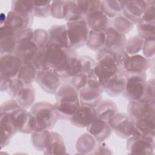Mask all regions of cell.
<instances>
[{
	"instance_id": "cell-47",
	"label": "cell",
	"mask_w": 155,
	"mask_h": 155,
	"mask_svg": "<svg viewBox=\"0 0 155 155\" xmlns=\"http://www.w3.org/2000/svg\"><path fill=\"white\" fill-rule=\"evenodd\" d=\"M140 21L148 22H155V1H148L147 7Z\"/></svg>"
},
{
	"instance_id": "cell-9",
	"label": "cell",
	"mask_w": 155,
	"mask_h": 155,
	"mask_svg": "<svg viewBox=\"0 0 155 155\" xmlns=\"http://www.w3.org/2000/svg\"><path fill=\"white\" fill-rule=\"evenodd\" d=\"M65 25L71 48L75 50L86 44L90 30L85 19L67 22Z\"/></svg>"
},
{
	"instance_id": "cell-32",
	"label": "cell",
	"mask_w": 155,
	"mask_h": 155,
	"mask_svg": "<svg viewBox=\"0 0 155 155\" xmlns=\"http://www.w3.org/2000/svg\"><path fill=\"white\" fill-rule=\"evenodd\" d=\"M50 131V130H45L41 131H34L31 134V143L36 150L44 152L47 149Z\"/></svg>"
},
{
	"instance_id": "cell-26",
	"label": "cell",
	"mask_w": 155,
	"mask_h": 155,
	"mask_svg": "<svg viewBox=\"0 0 155 155\" xmlns=\"http://www.w3.org/2000/svg\"><path fill=\"white\" fill-rule=\"evenodd\" d=\"M97 117L108 122L117 112L116 104L110 99L101 100L95 107Z\"/></svg>"
},
{
	"instance_id": "cell-20",
	"label": "cell",
	"mask_w": 155,
	"mask_h": 155,
	"mask_svg": "<svg viewBox=\"0 0 155 155\" xmlns=\"http://www.w3.org/2000/svg\"><path fill=\"white\" fill-rule=\"evenodd\" d=\"M33 17L34 16L32 14L23 15L10 10L6 15L4 24L11 27L16 33L21 30L31 28Z\"/></svg>"
},
{
	"instance_id": "cell-45",
	"label": "cell",
	"mask_w": 155,
	"mask_h": 155,
	"mask_svg": "<svg viewBox=\"0 0 155 155\" xmlns=\"http://www.w3.org/2000/svg\"><path fill=\"white\" fill-rule=\"evenodd\" d=\"M81 63L82 72L88 75L94 71L95 67V61L88 56H79Z\"/></svg>"
},
{
	"instance_id": "cell-50",
	"label": "cell",
	"mask_w": 155,
	"mask_h": 155,
	"mask_svg": "<svg viewBox=\"0 0 155 155\" xmlns=\"http://www.w3.org/2000/svg\"><path fill=\"white\" fill-rule=\"evenodd\" d=\"M0 136L1 149H2L8 145V144L10 142L13 135L3 129H0Z\"/></svg>"
},
{
	"instance_id": "cell-40",
	"label": "cell",
	"mask_w": 155,
	"mask_h": 155,
	"mask_svg": "<svg viewBox=\"0 0 155 155\" xmlns=\"http://www.w3.org/2000/svg\"><path fill=\"white\" fill-rule=\"evenodd\" d=\"M67 1H53L51 4V16L56 19H65L67 14Z\"/></svg>"
},
{
	"instance_id": "cell-19",
	"label": "cell",
	"mask_w": 155,
	"mask_h": 155,
	"mask_svg": "<svg viewBox=\"0 0 155 155\" xmlns=\"http://www.w3.org/2000/svg\"><path fill=\"white\" fill-rule=\"evenodd\" d=\"M47 45H53L63 48H71L65 25H53L48 31Z\"/></svg>"
},
{
	"instance_id": "cell-52",
	"label": "cell",
	"mask_w": 155,
	"mask_h": 155,
	"mask_svg": "<svg viewBox=\"0 0 155 155\" xmlns=\"http://www.w3.org/2000/svg\"><path fill=\"white\" fill-rule=\"evenodd\" d=\"M1 92H4V91H7L12 79H9L7 78H4V77H1Z\"/></svg>"
},
{
	"instance_id": "cell-22",
	"label": "cell",
	"mask_w": 155,
	"mask_h": 155,
	"mask_svg": "<svg viewBox=\"0 0 155 155\" xmlns=\"http://www.w3.org/2000/svg\"><path fill=\"white\" fill-rule=\"evenodd\" d=\"M104 32L105 33V41L104 48L114 51L123 48L126 40L125 35L118 32L112 26H108L104 30Z\"/></svg>"
},
{
	"instance_id": "cell-28",
	"label": "cell",
	"mask_w": 155,
	"mask_h": 155,
	"mask_svg": "<svg viewBox=\"0 0 155 155\" xmlns=\"http://www.w3.org/2000/svg\"><path fill=\"white\" fill-rule=\"evenodd\" d=\"M150 61L139 54L130 56L127 68L125 72H146L150 67Z\"/></svg>"
},
{
	"instance_id": "cell-10",
	"label": "cell",
	"mask_w": 155,
	"mask_h": 155,
	"mask_svg": "<svg viewBox=\"0 0 155 155\" xmlns=\"http://www.w3.org/2000/svg\"><path fill=\"white\" fill-rule=\"evenodd\" d=\"M85 20L90 30L104 31L109 26V18L102 10L101 1H90V9Z\"/></svg>"
},
{
	"instance_id": "cell-29",
	"label": "cell",
	"mask_w": 155,
	"mask_h": 155,
	"mask_svg": "<svg viewBox=\"0 0 155 155\" xmlns=\"http://www.w3.org/2000/svg\"><path fill=\"white\" fill-rule=\"evenodd\" d=\"M127 1L104 0L101 1L102 8L109 19H113L122 13Z\"/></svg>"
},
{
	"instance_id": "cell-18",
	"label": "cell",
	"mask_w": 155,
	"mask_h": 155,
	"mask_svg": "<svg viewBox=\"0 0 155 155\" xmlns=\"http://www.w3.org/2000/svg\"><path fill=\"white\" fill-rule=\"evenodd\" d=\"M148 1H127L122 14L134 24L139 22L147 7Z\"/></svg>"
},
{
	"instance_id": "cell-49",
	"label": "cell",
	"mask_w": 155,
	"mask_h": 155,
	"mask_svg": "<svg viewBox=\"0 0 155 155\" xmlns=\"http://www.w3.org/2000/svg\"><path fill=\"white\" fill-rule=\"evenodd\" d=\"M24 85V84L18 78H13L12 79L9 88L7 91L8 95L12 98L15 99L16 96L19 89Z\"/></svg>"
},
{
	"instance_id": "cell-35",
	"label": "cell",
	"mask_w": 155,
	"mask_h": 155,
	"mask_svg": "<svg viewBox=\"0 0 155 155\" xmlns=\"http://www.w3.org/2000/svg\"><path fill=\"white\" fill-rule=\"evenodd\" d=\"M82 72L81 63L79 59V56L77 53L74 54L70 58L67 68L62 73L60 74L62 79L72 78L79 73Z\"/></svg>"
},
{
	"instance_id": "cell-48",
	"label": "cell",
	"mask_w": 155,
	"mask_h": 155,
	"mask_svg": "<svg viewBox=\"0 0 155 155\" xmlns=\"http://www.w3.org/2000/svg\"><path fill=\"white\" fill-rule=\"evenodd\" d=\"M154 79L152 78L148 81H147L145 91L142 98L140 100L145 101H152L154 100Z\"/></svg>"
},
{
	"instance_id": "cell-11",
	"label": "cell",
	"mask_w": 155,
	"mask_h": 155,
	"mask_svg": "<svg viewBox=\"0 0 155 155\" xmlns=\"http://www.w3.org/2000/svg\"><path fill=\"white\" fill-rule=\"evenodd\" d=\"M62 78L54 69L45 68L38 71L36 81L41 88L48 94H55L62 84Z\"/></svg>"
},
{
	"instance_id": "cell-5",
	"label": "cell",
	"mask_w": 155,
	"mask_h": 155,
	"mask_svg": "<svg viewBox=\"0 0 155 155\" xmlns=\"http://www.w3.org/2000/svg\"><path fill=\"white\" fill-rule=\"evenodd\" d=\"M17 46L14 54L20 59L22 64L31 62L38 51L33 41V30L27 28L16 34Z\"/></svg>"
},
{
	"instance_id": "cell-14",
	"label": "cell",
	"mask_w": 155,
	"mask_h": 155,
	"mask_svg": "<svg viewBox=\"0 0 155 155\" xmlns=\"http://www.w3.org/2000/svg\"><path fill=\"white\" fill-rule=\"evenodd\" d=\"M127 111L134 120L155 117V101H129Z\"/></svg>"
},
{
	"instance_id": "cell-7",
	"label": "cell",
	"mask_w": 155,
	"mask_h": 155,
	"mask_svg": "<svg viewBox=\"0 0 155 155\" xmlns=\"http://www.w3.org/2000/svg\"><path fill=\"white\" fill-rule=\"evenodd\" d=\"M123 74L126 79L123 93L124 96L129 101L140 100L143 96L147 82L146 72H125Z\"/></svg>"
},
{
	"instance_id": "cell-39",
	"label": "cell",
	"mask_w": 155,
	"mask_h": 155,
	"mask_svg": "<svg viewBox=\"0 0 155 155\" xmlns=\"http://www.w3.org/2000/svg\"><path fill=\"white\" fill-rule=\"evenodd\" d=\"M33 1L15 0L12 1L11 10L23 15H33Z\"/></svg>"
},
{
	"instance_id": "cell-6",
	"label": "cell",
	"mask_w": 155,
	"mask_h": 155,
	"mask_svg": "<svg viewBox=\"0 0 155 155\" xmlns=\"http://www.w3.org/2000/svg\"><path fill=\"white\" fill-rule=\"evenodd\" d=\"M104 91L103 84L93 71L88 75L87 85L79 91L81 104L96 107L102 100Z\"/></svg>"
},
{
	"instance_id": "cell-36",
	"label": "cell",
	"mask_w": 155,
	"mask_h": 155,
	"mask_svg": "<svg viewBox=\"0 0 155 155\" xmlns=\"http://www.w3.org/2000/svg\"><path fill=\"white\" fill-rule=\"evenodd\" d=\"M111 26L118 32L125 35L132 30L134 24L120 13L113 19Z\"/></svg>"
},
{
	"instance_id": "cell-43",
	"label": "cell",
	"mask_w": 155,
	"mask_h": 155,
	"mask_svg": "<svg viewBox=\"0 0 155 155\" xmlns=\"http://www.w3.org/2000/svg\"><path fill=\"white\" fill-rule=\"evenodd\" d=\"M143 56L149 59H154L155 55V38L143 39L142 46Z\"/></svg>"
},
{
	"instance_id": "cell-34",
	"label": "cell",
	"mask_w": 155,
	"mask_h": 155,
	"mask_svg": "<svg viewBox=\"0 0 155 155\" xmlns=\"http://www.w3.org/2000/svg\"><path fill=\"white\" fill-rule=\"evenodd\" d=\"M143 43V39L138 35H135L126 39L123 48L129 56H133L138 54L142 50Z\"/></svg>"
},
{
	"instance_id": "cell-42",
	"label": "cell",
	"mask_w": 155,
	"mask_h": 155,
	"mask_svg": "<svg viewBox=\"0 0 155 155\" xmlns=\"http://www.w3.org/2000/svg\"><path fill=\"white\" fill-rule=\"evenodd\" d=\"M48 40V31L43 28H36L33 30V41L36 44L38 50L45 49Z\"/></svg>"
},
{
	"instance_id": "cell-15",
	"label": "cell",
	"mask_w": 155,
	"mask_h": 155,
	"mask_svg": "<svg viewBox=\"0 0 155 155\" xmlns=\"http://www.w3.org/2000/svg\"><path fill=\"white\" fill-rule=\"evenodd\" d=\"M97 118L95 107L81 104L70 120L76 127L87 128Z\"/></svg>"
},
{
	"instance_id": "cell-44",
	"label": "cell",
	"mask_w": 155,
	"mask_h": 155,
	"mask_svg": "<svg viewBox=\"0 0 155 155\" xmlns=\"http://www.w3.org/2000/svg\"><path fill=\"white\" fill-rule=\"evenodd\" d=\"M21 108L15 99H11L4 101L0 106V114H11Z\"/></svg>"
},
{
	"instance_id": "cell-46",
	"label": "cell",
	"mask_w": 155,
	"mask_h": 155,
	"mask_svg": "<svg viewBox=\"0 0 155 155\" xmlns=\"http://www.w3.org/2000/svg\"><path fill=\"white\" fill-rule=\"evenodd\" d=\"M88 75L84 73H79L71 78L70 84L78 91L84 88L87 84Z\"/></svg>"
},
{
	"instance_id": "cell-30",
	"label": "cell",
	"mask_w": 155,
	"mask_h": 155,
	"mask_svg": "<svg viewBox=\"0 0 155 155\" xmlns=\"http://www.w3.org/2000/svg\"><path fill=\"white\" fill-rule=\"evenodd\" d=\"M134 121L141 136L155 139V117H150Z\"/></svg>"
},
{
	"instance_id": "cell-2",
	"label": "cell",
	"mask_w": 155,
	"mask_h": 155,
	"mask_svg": "<svg viewBox=\"0 0 155 155\" xmlns=\"http://www.w3.org/2000/svg\"><path fill=\"white\" fill-rule=\"evenodd\" d=\"M75 53L76 51L71 48L47 45L44 53L42 69L52 68L61 74L67 68L71 57Z\"/></svg>"
},
{
	"instance_id": "cell-24",
	"label": "cell",
	"mask_w": 155,
	"mask_h": 155,
	"mask_svg": "<svg viewBox=\"0 0 155 155\" xmlns=\"http://www.w3.org/2000/svg\"><path fill=\"white\" fill-rule=\"evenodd\" d=\"M16 101L21 107L28 109L35 104L36 99V91L31 84H24L18 92Z\"/></svg>"
},
{
	"instance_id": "cell-8",
	"label": "cell",
	"mask_w": 155,
	"mask_h": 155,
	"mask_svg": "<svg viewBox=\"0 0 155 155\" xmlns=\"http://www.w3.org/2000/svg\"><path fill=\"white\" fill-rule=\"evenodd\" d=\"M108 122L112 131L122 138L128 139L134 136H141L134 120L128 114L117 113Z\"/></svg>"
},
{
	"instance_id": "cell-1",
	"label": "cell",
	"mask_w": 155,
	"mask_h": 155,
	"mask_svg": "<svg viewBox=\"0 0 155 155\" xmlns=\"http://www.w3.org/2000/svg\"><path fill=\"white\" fill-rule=\"evenodd\" d=\"M56 102L53 104L61 119H70L81 105L79 91L71 84H62L55 94Z\"/></svg>"
},
{
	"instance_id": "cell-37",
	"label": "cell",
	"mask_w": 155,
	"mask_h": 155,
	"mask_svg": "<svg viewBox=\"0 0 155 155\" xmlns=\"http://www.w3.org/2000/svg\"><path fill=\"white\" fill-rule=\"evenodd\" d=\"M34 16L45 18L51 16V1H33Z\"/></svg>"
},
{
	"instance_id": "cell-38",
	"label": "cell",
	"mask_w": 155,
	"mask_h": 155,
	"mask_svg": "<svg viewBox=\"0 0 155 155\" xmlns=\"http://www.w3.org/2000/svg\"><path fill=\"white\" fill-rule=\"evenodd\" d=\"M67 4L68 10L65 19L67 22L85 19V17L79 7L78 1H67Z\"/></svg>"
},
{
	"instance_id": "cell-51",
	"label": "cell",
	"mask_w": 155,
	"mask_h": 155,
	"mask_svg": "<svg viewBox=\"0 0 155 155\" xmlns=\"http://www.w3.org/2000/svg\"><path fill=\"white\" fill-rule=\"evenodd\" d=\"M113 153L111 150L103 142L97 143L94 151H93V154H111Z\"/></svg>"
},
{
	"instance_id": "cell-27",
	"label": "cell",
	"mask_w": 155,
	"mask_h": 155,
	"mask_svg": "<svg viewBox=\"0 0 155 155\" xmlns=\"http://www.w3.org/2000/svg\"><path fill=\"white\" fill-rule=\"evenodd\" d=\"M97 142L88 133L81 135L76 142V150L78 154H92Z\"/></svg>"
},
{
	"instance_id": "cell-25",
	"label": "cell",
	"mask_w": 155,
	"mask_h": 155,
	"mask_svg": "<svg viewBox=\"0 0 155 155\" xmlns=\"http://www.w3.org/2000/svg\"><path fill=\"white\" fill-rule=\"evenodd\" d=\"M45 154H62L67 153V148L62 136L58 133L51 131L48 144L43 152Z\"/></svg>"
},
{
	"instance_id": "cell-4",
	"label": "cell",
	"mask_w": 155,
	"mask_h": 155,
	"mask_svg": "<svg viewBox=\"0 0 155 155\" xmlns=\"http://www.w3.org/2000/svg\"><path fill=\"white\" fill-rule=\"evenodd\" d=\"M30 111L37 122L35 131L51 130L59 119L54 105L46 101L35 103L30 108Z\"/></svg>"
},
{
	"instance_id": "cell-21",
	"label": "cell",
	"mask_w": 155,
	"mask_h": 155,
	"mask_svg": "<svg viewBox=\"0 0 155 155\" xmlns=\"http://www.w3.org/2000/svg\"><path fill=\"white\" fill-rule=\"evenodd\" d=\"M86 129L87 133L91 134L97 143L104 142L113 131L107 121L97 117Z\"/></svg>"
},
{
	"instance_id": "cell-16",
	"label": "cell",
	"mask_w": 155,
	"mask_h": 155,
	"mask_svg": "<svg viewBox=\"0 0 155 155\" xmlns=\"http://www.w3.org/2000/svg\"><path fill=\"white\" fill-rule=\"evenodd\" d=\"M21 64L20 59L14 53L1 54L0 76L9 79L16 78Z\"/></svg>"
},
{
	"instance_id": "cell-13",
	"label": "cell",
	"mask_w": 155,
	"mask_h": 155,
	"mask_svg": "<svg viewBox=\"0 0 155 155\" xmlns=\"http://www.w3.org/2000/svg\"><path fill=\"white\" fill-rule=\"evenodd\" d=\"M154 148L155 139L143 136H134L127 139V149L130 154H153Z\"/></svg>"
},
{
	"instance_id": "cell-33",
	"label": "cell",
	"mask_w": 155,
	"mask_h": 155,
	"mask_svg": "<svg viewBox=\"0 0 155 155\" xmlns=\"http://www.w3.org/2000/svg\"><path fill=\"white\" fill-rule=\"evenodd\" d=\"M105 33L104 31L90 30L86 45L91 50L99 51L104 47Z\"/></svg>"
},
{
	"instance_id": "cell-31",
	"label": "cell",
	"mask_w": 155,
	"mask_h": 155,
	"mask_svg": "<svg viewBox=\"0 0 155 155\" xmlns=\"http://www.w3.org/2000/svg\"><path fill=\"white\" fill-rule=\"evenodd\" d=\"M38 70L31 62L21 64L17 78L24 84H31L36 81Z\"/></svg>"
},
{
	"instance_id": "cell-23",
	"label": "cell",
	"mask_w": 155,
	"mask_h": 155,
	"mask_svg": "<svg viewBox=\"0 0 155 155\" xmlns=\"http://www.w3.org/2000/svg\"><path fill=\"white\" fill-rule=\"evenodd\" d=\"M126 79L124 74L118 73L103 84L104 90L109 96L116 97L124 93Z\"/></svg>"
},
{
	"instance_id": "cell-17",
	"label": "cell",
	"mask_w": 155,
	"mask_h": 155,
	"mask_svg": "<svg viewBox=\"0 0 155 155\" xmlns=\"http://www.w3.org/2000/svg\"><path fill=\"white\" fill-rule=\"evenodd\" d=\"M17 46L16 33L6 24L0 25V53H14Z\"/></svg>"
},
{
	"instance_id": "cell-3",
	"label": "cell",
	"mask_w": 155,
	"mask_h": 155,
	"mask_svg": "<svg viewBox=\"0 0 155 155\" xmlns=\"http://www.w3.org/2000/svg\"><path fill=\"white\" fill-rule=\"evenodd\" d=\"M94 73L103 84L119 72L116 52L105 48L97 51L96 55Z\"/></svg>"
},
{
	"instance_id": "cell-12",
	"label": "cell",
	"mask_w": 155,
	"mask_h": 155,
	"mask_svg": "<svg viewBox=\"0 0 155 155\" xmlns=\"http://www.w3.org/2000/svg\"><path fill=\"white\" fill-rule=\"evenodd\" d=\"M12 121L18 131L24 134H31L36 131L37 122L30 111L22 107L10 114Z\"/></svg>"
},
{
	"instance_id": "cell-41",
	"label": "cell",
	"mask_w": 155,
	"mask_h": 155,
	"mask_svg": "<svg viewBox=\"0 0 155 155\" xmlns=\"http://www.w3.org/2000/svg\"><path fill=\"white\" fill-rule=\"evenodd\" d=\"M138 35L143 39L155 38V22L140 21L137 24Z\"/></svg>"
}]
</instances>
